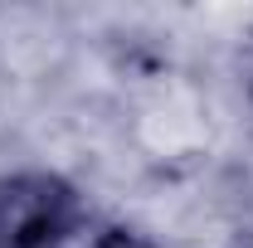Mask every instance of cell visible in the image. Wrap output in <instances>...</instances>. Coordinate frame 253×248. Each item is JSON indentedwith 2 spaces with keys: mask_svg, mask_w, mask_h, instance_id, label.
<instances>
[{
  "mask_svg": "<svg viewBox=\"0 0 253 248\" xmlns=\"http://www.w3.org/2000/svg\"><path fill=\"white\" fill-rule=\"evenodd\" d=\"M97 219L54 170L0 175V248H73Z\"/></svg>",
  "mask_w": 253,
  "mask_h": 248,
  "instance_id": "6da1fadb",
  "label": "cell"
},
{
  "mask_svg": "<svg viewBox=\"0 0 253 248\" xmlns=\"http://www.w3.org/2000/svg\"><path fill=\"white\" fill-rule=\"evenodd\" d=\"M229 248H253V239H239V244H229Z\"/></svg>",
  "mask_w": 253,
  "mask_h": 248,
  "instance_id": "3957f363",
  "label": "cell"
},
{
  "mask_svg": "<svg viewBox=\"0 0 253 248\" xmlns=\"http://www.w3.org/2000/svg\"><path fill=\"white\" fill-rule=\"evenodd\" d=\"M73 248H166L161 239H151V234H141V229H126V224H102L97 219L93 229L78 239Z\"/></svg>",
  "mask_w": 253,
  "mask_h": 248,
  "instance_id": "7a4b0ae2",
  "label": "cell"
}]
</instances>
